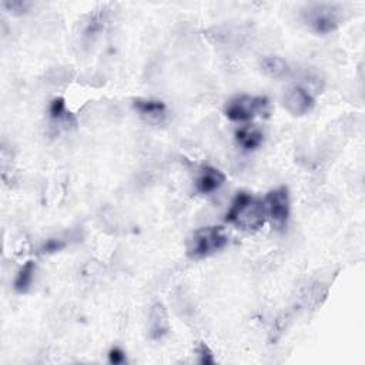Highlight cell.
I'll use <instances>...</instances> for the list:
<instances>
[{"instance_id": "1", "label": "cell", "mask_w": 365, "mask_h": 365, "mask_svg": "<svg viewBox=\"0 0 365 365\" xmlns=\"http://www.w3.org/2000/svg\"><path fill=\"white\" fill-rule=\"evenodd\" d=\"M262 202L247 193H239L226 214V221L243 230L256 231L265 223Z\"/></svg>"}, {"instance_id": "2", "label": "cell", "mask_w": 365, "mask_h": 365, "mask_svg": "<svg viewBox=\"0 0 365 365\" xmlns=\"http://www.w3.org/2000/svg\"><path fill=\"white\" fill-rule=\"evenodd\" d=\"M228 237L220 226H208L195 230L187 240V256L190 258H206L227 245Z\"/></svg>"}, {"instance_id": "3", "label": "cell", "mask_w": 365, "mask_h": 365, "mask_svg": "<svg viewBox=\"0 0 365 365\" xmlns=\"http://www.w3.org/2000/svg\"><path fill=\"white\" fill-rule=\"evenodd\" d=\"M342 9L334 3H311L303 9L304 23L319 35H328L340 27Z\"/></svg>"}, {"instance_id": "4", "label": "cell", "mask_w": 365, "mask_h": 365, "mask_svg": "<svg viewBox=\"0 0 365 365\" xmlns=\"http://www.w3.org/2000/svg\"><path fill=\"white\" fill-rule=\"evenodd\" d=\"M270 102L262 96H237L227 103L224 113L231 122H250L257 116H267Z\"/></svg>"}, {"instance_id": "5", "label": "cell", "mask_w": 365, "mask_h": 365, "mask_svg": "<svg viewBox=\"0 0 365 365\" xmlns=\"http://www.w3.org/2000/svg\"><path fill=\"white\" fill-rule=\"evenodd\" d=\"M265 217L271 219L277 226L283 227L290 215V194L287 187L271 190L262 200Z\"/></svg>"}, {"instance_id": "6", "label": "cell", "mask_w": 365, "mask_h": 365, "mask_svg": "<svg viewBox=\"0 0 365 365\" xmlns=\"http://www.w3.org/2000/svg\"><path fill=\"white\" fill-rule=\"evenodd\" d=\"M283 105L293 116H304L310 113L315 105L314 97L303 87L293 86L286 90Z\"/></svg>"}, {"instance_id": "7", "label": "cell", "mask_w": 365, "mask_h": 365, "mask_svg": "<svg viewBox=\"0 0 365 365\" xmlns=\"http://www.w3.org/2000/svg\"><path fill=\"white\" fill-rule=\"evenodd\" d=\"M224 181L226 176L220 170L211 167V165H202L195 177V189L202 194H210L219 190L224 185Z\"/></svg>"}, {"instance_id": "8", "label": "cell", "mask_w": 365, "mask_h": 365, "mask_svg": "<svg viewBox=\"0 0 365 365\" xmlns=\"http://www.w3.org/2000/svg\"><path fill=\"white\" fill-rule=\"evenodd\" d=\"M170 324L167 311H165L164 306L160 303H156L150 314H148V334H150L152 340H161L165 334L169 333Z\"/></svg>"}, {"instance_id": "9", "label": "cell", "mask_w": 365, "mask_h": 365, "mask_svg": "<svg viewBox=\"0 0 365 365\" xmlns=\"http://www.w3.org/2000/svg\"><path fill=\"white\" fill-rule=\"evenodd\" d=\"M133 107L148 122H160L165 116V105L153 98H136Z\"/></svg>"}, {"instance_id": "10", "label": "cell", "mask_w": 365, "mask_h": 365, "mask_svg": "<svg viewBox=\"0 0 365 365\" xmlns=\"http://www.w3.org/2000/svg\"><path fill=\"white\" fill-rule=\"evenodd\" d=\"M261 72L271 79H281L288 73V64L278 56H265L260 62Z\"/></svg>"}, {"instance_id": "11", "label": "cell", "mask_w": 365, "mask_h": 365, "mask_svg": "<svg viewBox=\"0 0 365 365\" xmlns=\"http://www.w3.org/2000/svg\"><path fill=\"white\" fill-rule=\"evenodd\" d=\"M236 140L245 150H256L257 147L261 146L264 137L257 127L244 126L236 131Z\"/></svg>"}, {"instance_id": "12", "label": "cell", "mask_w": 365, "mask_h": 365, "mask_svg": "<svg viewBox=\"0 0 365 365\" xmlns=\"http://www.w3.org/2000/svg\"><path fill=\"white\" fill-rule=\"evenodd\" d=\"M36 273V264L33 261H27L23 267L19 270L18 275H16L14 280V290L19 294H25L30 290L33 278H35Z\"/></svg>"}, {"instance_id": "13", "label": "cell", "mask_w": 365, "mask_h": 365, "mask_svg": "<svg viewBox=\"0 0 365 365\" xmlns=\"http://www.w3.org/2000/svg\"><path fill=\"white\" fill-rule=\"evenodd\" d=\"M3 6L13 14H25L31 8V3L26 0H9L3 3Z\"/></svg>"}, {"instance_id": "14", "label": "cell", "mask_w": 365, "mask_h": 365, "mask_svg": "<svg viewBox=\"0 0 365 365\" xmlns=\"http://www.w3.org/2000/svg\"><path fill=\"white\" fill-rule=\"evenodd\" d=\"M197 354H198V362L203 364V365H213L215 362L211 350L204 342H202L200 345H198Z\"/></svg>"}, {"instance_id": "15", "label": "cell", "mask_w": 365, "mask_h": 365, "mask_svg": "<svg viewBox=\"0 0 365 365\" xmlns=\"http://www.w3.org/2000/svg\"><path fill=\"white\" fill-rule=\"evenodd\" d=\"M66 247V243L60 239H51V240H47L42 248H40V252L43 254H52V253H56V252H60L62 248Z\"/></svg>"}, {"instance_id": "16", "label": "cell", "mask_w": 365, "mask_h": 365, "mask_svg": "<svg viewBox=\"0 0 365 365\" xmlns=\"http://www.w3.org/2000/svg\"><path fill=\"white\" fill-rule=\"evenodd\" d=\"M51 114L53 119H62L66 114V105L63 97H57L51 103Z\"/></svg>"}, {"instance_id": "17", "label": "cell", "mask_w": 365, "mask_h": 365, "mask_svg": "<svg viewBox=\"0 0 365 365\" xmlns=\"http://www.w3.org/2000/svg\"><path fill=\"white\" fill-rule=\"evenodd\" d=\"M109 361L114 365H119V364H123L126 362V354L123 350H120V348L114 347L111 348V350L109 351Z\"/></svg>"}]
</instances>
